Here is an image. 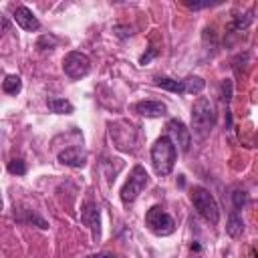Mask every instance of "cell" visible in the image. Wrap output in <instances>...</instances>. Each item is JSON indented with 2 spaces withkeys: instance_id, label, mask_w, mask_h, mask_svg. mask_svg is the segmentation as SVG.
<instances>
[{
  "instance_id": "cell-1",
  "label": "cell",
  "mask_w": 258,
  "mask_h": 258,
  "mask_svg": "<svg viewBox=\"0 0 258 258\" xmlns=\"http://www.w3.org/2000/svg\"><path fill=\"white\" fill-rule=\"evenodd\" d=\"M216 107L208 97H198L191 105V129L198 137L210 135V131L216 125Z\"/></svg>"
},
{
  "instance_id": "cell-2",
  "label": "cell",
  "mask_w": 258,
  "mask_h": 258,
  "mask_svg": "<svg viewBox=\"0 0 258 258\" xmlns=\"http://www.w3.org/2000/svg\"><path fill=\"white\" fill-rule=\"evenodd\" d=\"M175 157H177L175 143L167 135H161L151 147V163H153L155 173L157 175H169L173 171Z\"/></svg>"
},
{
  "instance_id": "cell-3",
  "label": "cell",
  "mask_w": 258,
  "mask_h": 258,
  "mask_svg": "<svg viewBox=\"0 0 258 258\" xmlns=\"http://www.w3.org/2000/svg\"><path fill=\"white\" fill-rule=\"evenodd\" d=\"M191 202H194V208L198 210V214L208 224L220 222V208H218L216 198L210 194V189H206L202 185H194L191 187Z\"/></svg>"
},
{
  "instance_id": "cell-4",
  "label": "cell",
  "mask_w": 258,
  "mask_h": 258,
  "mask_svg": "<svg viewBox=\"0 0 258 258\" xmlns=\"http://www.w3.org/2000/svg\"><path fill=\"white\" fill-rule=\"evenodd\" d=\"M147 183H149V175H147L145 167H143V165H135V167L131 169L127 181H125L123 187H121V202H123L125 206H127V204H133V202L139 198V194L147 187Z\"/></svg>"
},
{
  "instance_id": "cell-5",
  "label": "cell",
  "mask_w": 258,
  "mask_h": 258,
  "mask_svg": "<svg viewBox=\"0 0 258 258\" xmlns=\"http://www.w3.org/2000/svg\"><path fill=\"white\" fill-rule=\"evenodd\" d=\"M145 224L155 236H169L175 230L173 218L161 208V206H151L145 214Z\"/></svg>"
},
{
  "instance_id": "cell-6",
  "label": "cell",
  "mask_w": 258,
  "mask_h": 258,
  "mask_svg": "<svg viewBox=\"0 0 258 258\" xmlns=\"http://www.w3.org/2000/svg\"><path fill=\"white\" fill-rule=\"evenodd\" d=\"M62 71L69 79L73 81H79L83 77L89 75L91 71V58L85 54V52H79V50H71L67 52V56L62 58Z\"/></svg>"
},
{
  "instance_id": "cell-7",
  "label": "cell",
  "mask_w": 258,
  "mask_h": 258,
  "mask_svg": "<svg viewBox=\"0 0 258 258\" xmlns=\"http://www.w3.org/2000/svg\"><path fill=\"white\" fill-rule=\"evenodd\" d=\"M167 137L179 147L181 153H187L189 151V145H191V131L183 125V121L179 119H171L167 121Z\"/></svg>"
},
{
  "instance_id": "cell-8",
  "label": "cell",
  "mask_w": 258,
  "mask_h": 258,
  "mask_svg": "<svg viewBox=\"0 0 258 258\" xmlns=\"http://www.w3.org/2000/svg\"><path fill=\"white\" fill-rule=\"evenodd\" d=\"M81 222L93 232V238L97 240L101 234V220H99V208L89 200L81 210Z\"/></svg>"
},
{
  "instance_id": "cell-9",
  "label": "cell",
  "mask_w": 258,
  "mask_h": 258,
  "mask_svg": "<svg viewBox=\"0 0 258 258\" xmlns=\"http://www.w3.org/2000/svg\"><path fill=\"white\" fill-rule=\"evenodd\" d=\"M12 18H14V22H16L22 30L34 32V30H38V28H40L38 18L34 16V12H32L28 6H16V10H14Z\"/></svg>"
},
{
  "instance_id": "cell-10",
  "label": "cell",
  "mask_w": 258,
  "mask_h": 258,
  "mask_svg": "<svg viewBox=\"0 0 258 258\" xmlns=\"http://www.w3.org/2000/svg\"><path fill=\"white\" fill-rule=\"evenodd\" d=\"M58 161H60L62 165H69V167L79 169V167H85V163H87V153H85L81 147H77V145L64 147L62 151H58Z\"/></svg>"
},
{
  "instance_id": "cell-11",
  "label": "cell",
  "mask_w": 258,
  "mask_h": 258,
  "mask_svg": "<svg viewBox=\"0 0 258 258\" xmlns=\"http://www.w3.org/2000/svg\"><path fill=\"white\" fill-rule=\"evenodd\" d=\"M133 111L141 117H163L167 113V105L161 101H139L133 105Z\"/></svg>"
},
{
  "instance_id": "cell-12",
  "label": "cell",
  "mask_w": 258,
  "mask_h": 258,
  "mask_svg": "<svg viewBox=\"0 0 258 258\" xmlns=\"http://www.w3.org/2000/svg\"><path fill=\"white\" fill-rule=\"evenodd\" d=\"M46 107H48L50 113H56V115H71V113L75 111V107H73L71 101H67V99H56V97L48 99V101H46Z\"/></svg>"
},
{
  "instance_id": "cell-13",
  "label": "cell",
  "mask_w": 258,
  "mask_h": 258,
  "mask_svg": "<svg viewBox=\"0 0 258 258\" xmlns=\"http://www.w3.org/2000/svg\"><path fill=\"white\" fill-rule=\"evenodd\" d=\"M226 232H228V236H232V238L242 236V232H244V220H242V216H238V212H232V214L228 216Z\"/></svg>"
},
{
  "instance_id": "cell-14",
  "label": "cell",
  "mask_w": 258,
  "mask_h": 258,
  "mask_svg": "<svg viewBox=\"0 0 258 258\" xmlns=\"http://www.w3.org/2000/svg\"><path fill=\"white\" fill-rule=\"evenodd\" d=\"M155 85L169 91V93H185V85L183 81H175V79H167V77H157Z\"/></svg>"
},
{
  "instance_id": "cell-15",
  "label": "cell",
  "mask_w": 258,
  "mask_h": 258,
  "mask_svg": "<svg viewBox=\"0 0 258 258\" xmlns=\"http://www.w3.org/2000/svg\"><path fill=\"white\" fill-rule=\"evenodd\" d=\"M183 85H185V93L189 95H200L206 87V81L202 77H196V75H189L183 79Z\"/></svg>"
},
{
  "instance_id": "cell-16",
  "label": "cell",
  "mask_w": 258,
  "mask_h": 258,
  "mask_svg": "<svg viewBox=\"0 0 258 258\" xmlns=\"http://www.w3.org/2000/svg\"><path fill=\"white\" fill-rule=\"evenodd\" d=\"M22 89V81L18 75H6V79L2 81V91L8 95H18Z\"/></svg>"
},
{
  "instance_id": "cell-17",
  "label": "cell",
  "mask_w": 258,
  "mask_h": 258,
  "mask_svg": "<svg viewBox=\"0 0 258 258\" xmlns=\"http://www.w3.org/2000/svg\"><path fill=\"white\" fill-rule=\"evenodd\" d=\"M252 10H248V12H244V14H240V16H236V20H234V28L236 30H244V28H248L250 26V22H252Z\"/></svg>"
},
{
  "instance_id": "cell-18",
  "label": "cell",
  "mask_w": 258,
  "mask_h": 258,
  "mask_svg": "<svg viewBox=\"0 0 258 258\" xmlns=\"http://www.w3.org/2000/svg\"><path fill=\"white\" fill-rule=\"evenodd\" d=\"M58 44V40L52 36V34H44V36H40L38 38V42H36V48H40V50H46V48H52V46H56Z\"/></svg>"
},
{
  "instance_id": "cell-19",
  "label": "cell",
  "mask_w": 258,
  "mask_h": 258,
  "mask_svg": "<svg viewBox=\"0 0 258 258\" xmlns=\"http://www.w3.org/2000/svg\"><path fill=\"white\" fill-rule=\"evenodd\" d=\"M8 171H10L12 175H24V173H26V163H24L22 159H12V161L8 163Z\"/></svg>"
},
{
  "instance_id": "cell-20",
  "label": "cell",
  "mask_w": 258,
  "mask_h": 258,
  "mask_svg": "<svg viewBox=\"0 0 258 258\" xmlns=\"http://www.w3.org/2000/svg\"><path fill=\"white\" fill-rule=\"evenodd\" d=\"M232 202H234V208H236V210H242V208L246 206V202H248V194H246L244 189H236V191L232 194Z\"/></svg>"
},
{
  "instance_id": "cell-21",
  "label": "cell",
  "mask_w": 258,
  "mask_h": 258,
  "mask_svg": "<svg viewBox=\"0 0 258 258\" xmlns=\"http://www.w3.org/2000/svg\"><path fill=\"white\" fill-rule=\"evenodd\" d=\"M230 99H232V81L226 79L222 83V101L224 103H230Z\"/></svg>"
},
{
  "instance_id": "cell-22",
  "label": "cell",
  "mask_w": 258,
  "mask_h": 258,
  "mask_svg": "<svg viewBox=\"0 0 258 258\" xmlns=\"http://www.w3.org/2000/svg\"><path fill=\"white\" fill-rule=\"evenodd\" d=\"M216 2H185V6L187 8H191V10H202V8H210V6H214Z\"/></svg>"
},
{
  "instance_id": "cell-23",
  "label": "cell",
  "mask_w": 258,
  "mask_h": 258,
  "mask_svg": "<svg viewBox=\"0 0 258 258\" xmlns=\"http://www.w3.org/2000/svg\"><path fill=\"white\" fill-rule=\"evenodd\" d=\"M155 54H157V50H155V48H149V52H147V54H143V56L139 58V62H141V64H147Z\"/></svg>"
},
{
  "instance_id": "cell-24",
  "label": "cell",
  "mask_w": 258,
  "mask_h": 258,
  "mask_svg": "<svg viewBox=\"0 0 258 258\" xmlns=\"http://www.w3.org/2000/svg\"><path fill=\"white\" fill-rule=\"evenodd\" d=\"M89 258H113V254H109V252H103V254H95V256H89Z\"/></svg>"
}]
</instances>
